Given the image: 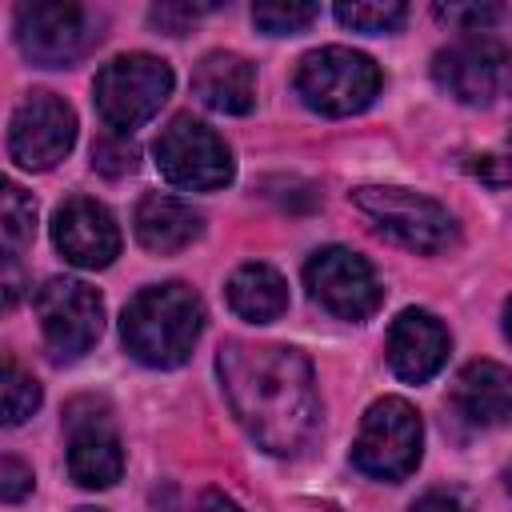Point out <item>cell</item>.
Wrapping results in <instances>:
<instances>
[{
  "label": "cell",
  "instance_id": "cell-1",
  "mask_svg": "<svg viewBox=\"0 0 512 512\" xmlns=\"http://www.w3.org/2000/svg\"><path fill=\"white\" fill-rule=\"evenodd\" d=\"M216 372L224 380V396L244 432L272 456H296L320 416L312 364L284 344H220Z\"/></svg>",
  "mask_w": 512,
  "mask_h": 512
},
{
  "label": "cell",
  "instance_id": "cell-2",
  "mask_svg": "<svg viewBox=\"0 0 512 512\" xmlns=\"http://www.w3.org/2000/svg\"><path fill=\"white\" fill-rule=\"evenodd\" d=\"M200 328L204 304L184 284L140 288L120 316V336L128 352L148 368H180L192 356Z\"/></svg>",
  "mask_w": 512,
  "mask_h": 512
},
{
  "label": "cell",
  "instance_id": "cell-3",
  "mask_svg": "<svg viewBox=\"0 0 512 512\" xmlns=\"http://www.w3.org/2000/svg\"><path fill=\"white\" fill-rule=\"evenodd\" d=\"M296 96L320 116H352L364 112L380 92V68L352 48L328 44L300 60L296 68Z\"/></svg>",
  "mask_w": 512,
  "mask_h": 512
},
{
  "label": "cell",
  "instance_id": "cell-4",
  "mask_svg": "<svg viewBox=\"0 0 512 512\" xmlns=\"http://www.w3.org/2000/svg\"><path fill=\"white\" fill-rule=\"evenodd\" d=\"M168 92H172V68L148 52L108 60L92 84L100 120L120 136L140 128L144 120H152L160 112V104L168 100Z\"/></svg>",
  "mask_w": 512,
  "mask_h": 512
},
{
  "label": "cell",
  "instance_id": "cell-5",
  "mask_svg": "<svg viewBox=\"0 0 512 512\" xmlns=\"http://www.w3.org/2000/svg\"><path fill=\"white\" fill-rule=\"evenodd\" d=\"M352 204L400 248L408 252H444L456 244V220L448 216L444 204H436L424 192L412 188H356Z\"/></svg>",
  "mask_w": 512,
  "mask_h": 512
},
{
  "label": "cell",
  "instance_id": "cell-6",
  "mask_svg": "<svg viewBox=\"0 0 512 512\" xmlns=\"http://www.w3.org/2000/svg\"><path fill=\"white\" fill-rule=\"evenodd\" d=\"M420 440L424 428L416 408L400 396H384L360 420V432L352 440V464L376 480H404L420 464Z\"/></svg>",
  "mask_w": 512,
  "mask_h": 512
},
{
  "label": "cell",
  "instance_id": "cell-7",
  "mask_svg": "<svg viewBox=\"0 0 512 512\" xmlns=\"http://www.w3.org/2000/svg\"><path fill=\"white\" fill-rule=\"evenodd\" d=\"M16 40L28 60L44 68H60L80 60L100 40V16L84 4L32 0L16 8Z\"/></svg>",
  "mask_w": 512,
  "mask_h": 512
},
{
  "label": "cell",
  "instance_id": "cell-8",
  "mask_svg": "<svg viewBox=\"0 0 512 512\" xmlns=\"http://www.w3.org/2000/svg\"><path fill=\"white\" fill-rule=\"evenodd\" d=\"M36 316L52 360H76L84 356L104 328V300L92 284L72 276H52L36 292Z\"/></svg>",
  "mask_w": 512,
  "mask_h": 512
},
{
  "label": "cell",
  "instance_id": "cell-9",
  "mask_svg": "<svg viewBox=\"0 0 512 512\" xmlns=\"http://www.w3.org/2000/svg\"><path fill=\"white\" fill-rule=\"evenodd\" d=\"M156 168L168 184L188 192H212L232 180L228 144L196 116H176L156 140Z\"/></svg>",
  "mask_w": 512,
  "mask_h": 512
},
{
  "label": "cell",
  "instance_id": "cell-10",
  "mask_svg": "<svg viewBox=\"0 0 512 512\" xmlns=\"http://www.w3.org/2000/svg\"><path fill=\"white\" fill-rule=\"evenodd\" d=\"M432 76L460 104L512 100V48L472 36L464 44H452V48L436 52Z\"/></svg>",
  "mask_w": 512,
  "mask_h": 512
},
{
  "label": "cell",
  "instance_id": "cell-11",
  "mask_svg": "<svg viewBox=\"0 0 512 512\" xmlns=\"http://www.w3.org/2000/svg\"><path fill=\"white\" fill-rule=\"evenodd\" d=\"M304 284L312 300L340 320H368L380 308V280L352 248H320L304 268Z\"/></svg>",
  "mask_w": 512,
  "mask_h": 512
},
{
  "label": "cell",
  "instance_id": "cell-12",
  "mask_svg": "<svg viewBox=\"0 0 512 512\" xmlns=\"http://www.w3.org/2000/svg\"><path fill=\"white\" fill-rule=\"evenodd\" d=\"M76 144V112L52 96V92H32L16 112L8 128V152L20 168L44 172L60 164Z\"/></svg>",
  "mask_w": 512,
  "mask_h": 512
},
{
  "label": "cell",
  "instance_id": "cell-13",
  "mask_svg": "<svg viewBox=\"0 0 512 512\" xmlns=\"http://www.w3.org/2000/svg\"><path fill=\"white\" fill-rule=\"evenodd\" d=\"M52 240L76 268H108L120 256V228L92 196H72L52 216Z\"/></svg>",
  "mask_w": 512,
  "mask_h": 512
},
{
  "label": "cell",
  "instance_id": "cell-14",
  "mask_svg": "<svg viewBox=\"0 0 512 512\" xmlns=\"http://www.w3.org/2000/svg\"><path fill=\"white\" fill-rule=\"evenodd\" d=\"M124 472V448L120 436L112 432L108 416L96 408L88 416H80V408L72 404L68 416V476L80 488H112Z\"/></svg>",
  "mask_w": 512,
  "mask_h": 512
},
{
  "label": "cell",
  "instance_id": "cell-15",
  "mask_svg": "<svg viewBox=\"0 0 512 512\" xmlns=\"http://www.w3.org/2000/svg\"><path fill=\"white\" fill-rule=\"evenodd\" d=\"M444 360H448V328L424 308H404L388 328L392 372L408 384H424L440 372Z\"/></svg>",
  "mask_w": 512,
  "mask_h": 512
},
{
  "label": "cell",
  "instance_id": "cell-16",
  "mask_svg": "<svg viewBox=\"0 0 512 512\" xmlns=\"http://www.w3.org/2000/svg\"><path fill=\"white\" fill-rule=\"evenodd\" d=\"M452 412L468 428L504 424L512 412V372L496 360H472L452 384Z\"/></svg>",
  "mask_w": 512,
  "mask_h": 512
},
{
  "label": "cell",
  "instance_id": "cell-17",
  "mask_svg": "<svg viewBox=\"0 0 512 512\" xmlns=\"http://www.w3.org/2000/svg\"><path fill=\"white\" fill-rule=\"evenodd\" d=\"M192 92L212 112L244 116L256 104V72L236 52H208L192 72Z\"/></svg>",
  "mask_w": 512,
  "mask_h": 512
},
{
  "label": "cell",
  "instance_id": "cell-18",
  "mask_svg": "<svg viewBox=\"0 0 512 512\" xmlns=\"http://www.w3.org/2000/svg\"><path fill=\"white\" fill-rule=\"evenodd\" d=\"M132 224H136V240L148 252H160V256H172V252L188 248L204 232V216L188 200H176V196H164V192H148L136 204Z\"/></svg>",
  "mask_w": 512,
  "mask_h": 512
},
{
  "label": "cell",
  "instance_id": "cell-19",
  "mask_svg": "<svg viewBox=\"0 0 512 512\" xmlns=\"http://www.w3.org/2000/svg\"><path fill=\"white\" fill-rule=\"evenodd\" d=\"M228 308L248 324H268L288 312V284L272 264H240L228 280Z\"/></svg>",
  "mask_w": 512,
  "mask_h": 512
},
{
  "label": "cell",
  "instance_id": "cell-20",
  "mask_svg": "<svg viewBox=\"0 0 512 512\" xmlns=\"http://www.w3.org/2000/svg\"><path fill=\"white\" fill-rule=\"evenodd\" d=\"M0 232H4V256L8 260H16L36 236V204L16 184H4V224H0Z\"/></svg>",
  "mask_w": 512,
  "mask_h": 512
},
{
  "label": "cell",
  "instance_id": "cell-21",
  "mask_svg": "<svg viewBox=\"0 0 512 512\" xmlns=\"http://www.w3.org/2000/svg\"><path fill=\"white\" fill-rule=\"evenodd\" d=\"M320 16L316 4H296V0H268V4H252V24L264 28L268 36H288V32H300L308 28L312 20Z\"/></svg>",
  "mask_w": 512,
  "mask_h": 512
},
{
  "label": "cell",
  "instance_id": "cell-22",
  "mask_svg": "<svg viewBox=\"0 0 512 512\" xmlns=\"http://www.w3.org/2000/svg\"><path fill=\"white\" fill-rule=\"evenodd\" d=\"M408 8L400 0H384V4H336V20L344 28L356 32H396L404 24Z\"/></svg>",
  "mask_w": 512,
  "mask_h": 512
},
{
  "label": "cell",
  "instance_id": "cell-23",
  "mask_svg": "<svg viewBox=\"0 0 512 512\" xmlns=\"http://www.w3.org/2000/svg\"><path fill=\"white\" fill-rule=\"evenodd\" d=\"M36 408H40V384L16 360H4V424H24Z\"/></svg>",
  "mask_w": 512,
  "mask_h": 512
},
{
  "label": "cell",
  "instance_id": "cell-24",
  "mask_svg": "<svg viewBox=\"0 0 512 512\" xmlns=\"http://www.w3.org/2000/svg\"><path fill=\"white\" fill-rule=\"evenodd\" d=\"M136 160H140L136 144L128 136H120V132H108V136H100L92 144V168L104 172V176H112V180L136 172Z\"/></svg>",
  "mask_w": 512,
  "mask_h": 512
},
{
  "label": "cell",
  "instance_id": "cell-25",
  "mask_svg": "<svg viewBox=\"0 0 512 512\" xmlns=\"http://www.w3.org/2000/svg\"><path fill=\"white\" fill-rule=\"evenodd\" d=\"M468 168H472V176H480V180H484V184H492V188L512 184V136H508V140H500L496 148H488V152L472 156V160H468Z\"/></svg>",
  "mask_w": 512,
  "mask_h": 512
},
{
  "label": "cell",
  "instance_id": "cell-26",
  "mask_svg": "<svg viewBox=\"0 0 512 512\" xmlns=\"http://www.w3.org/2000/svg\"><path fill=\"white\" fill-rule=\"evenodd\" d=\"M436 16H440L444 24H456L460 32H488V28H492L496 20H504L508 12H504V8H492V4H468V8H464V4H448V8L440 4Z\"/></svg>",
  "mask_w": 512,
  "mask_h": 512
},
{
  "label": "cell",
  "instance_id": "cell-27",
  "mask_svg": "<svg viewBox=\"0 0 512 512\" xmlns=\"http://www.w3.org/2000/svg\"><path fill=\"white\" fill-rule=\"evenodd\" d=\"M204 12H208V4H156V8L148 12V20H152L160 32H168V36H184L188 24H192L196 16H204Z\"/></svg>",
  "mask_w": 512,
  "mask_h": 512
},
{
  "label": "cell",
  "instance_id": "cell-28",
  "mask_svg": "<svg viewBox=\"0 0 512 512\" xmlns=\"http://www.w3.org/2000/svg\"><path fill=\"white\" fill-rule=\"evenodd\" d=\"M28 492H32V468L20 464L16 456H4V460H0V496H4L8 504H16V500H24Z\"/></svg>",
  "mask_w": 512,
  "mask_h": 512
},
{
  "label": "cell",
  "instance_id": "cell-29",
  "mask_svg": "<svg viewBox=\"0 0 512 512\" xmlns=\"http://www.w3.org/2000/svg\"><path fill=\"white\" fill-rule=\"evenodd\" d=\"M412 512H468V504H464L460 492L436 488V492H424V496L412 504Z\"/></svg>",
  "mask_w": 512,
  "mask_h": 512
},
{
  "label": "cell",
  "instance_id": "cell-30",
  "mask_svg": "<svg viewBox=\"0 0 512 512\" xmlns=\"http://www.w3.org/2000/svg\"><path fill=\"white\" fill-rule=\"evenodd\" d=\"M200 512H240V508H236V500H228L224 492H216V488H212V492H204Z\"/></svg>",
  "mask_w": 512,
  "mask_h": 512
},
{
  "label": "cell",
  "instance_id": "cell-31",
  "mask_svg": "<svg viewBox=\"0 0 512 512\" xmlns=\"http://www.w3.org/2000/svg\"><path fill=\"white\" fill-rule=\"evenodd\" d=\"M504 332H508V340H512V296H508V308H504Z\"/></svg>",
  "mask_w": 512,
  "mask_h": 512
},
{
  "label": "cell",
  "instance_id": "cell-32",
  "mask_svg": "<svg viewBox=\"0 0 512 512\" xmlns=\"http://www.w3.org/2000/svg\"><path fill=\"white\" fill-rule=\"evenodd\" d=\"M504 484H508V492H512V464H508V472H504Z\"/></svg>",
  "mask_w": 512,
  "mask_h": 512
},
{
  "label": "cell",
  "instance_id": "cell-33",
  "mask_svg": "<svg viewBox=\"0 0 512 512\" xmlns=\"http://www.w3.org/2000/svg\"><path fill=\"white\" fill-rule=\"evenodd\" d=\"M80 512H100V508H80Z\"/></svg>",
  "mask_w": 512,
  "mask_h": 512
}]
</instances>
